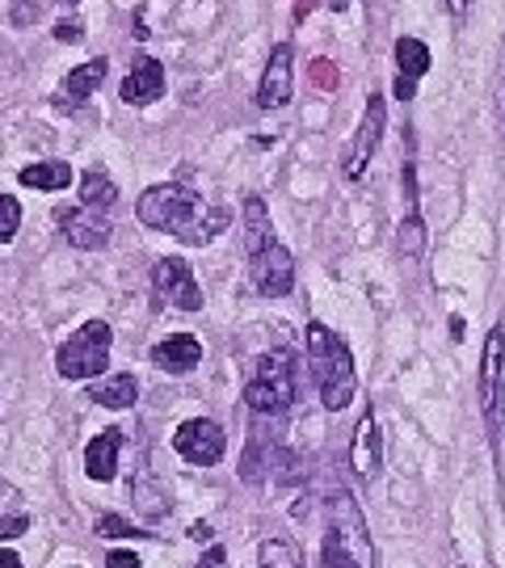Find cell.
Returning <instances> with one entry per match:
<instances>
[{
	"mask_svg": "<svg viewBox=\"0 0 505 568\" xmlns=\"http://www.w3.org/2000/svg\"><path fill=\"white\" fill-rule=\"evenodd\" d=\"M173 447H177V455L186 463H194V467H211V463L223 460L228 438L219 430V421H211V417H194V421H182V426H177Z\"/></svg>",
	"mask_w": 505,
	"mask_h": 568,
	"instance_id": "obj_8",
	"label": "cell"
},
{
	"mask_svg": "<svg viewBox=\"0 0 505 568\" xmlns=\"http://www.w3.org/2000/svg\"><path fill=\"white\" fill-rule=\"evenodd\" d=\"M203 362V341L190 337V333H173L169 341L152 346V367L169 371V375H186Z\"/></svg>",
	"mask_w": 505,
	"mask_h": 568,
	"instance_id": "obj_15",
	"label": "cell"
},
{
	"mask_svg": "<svg viewBox=\"0 0 505 568\" xmlns=\"http://www.w3.org/2000/svg\"><path fill=\"white\" fill-rule=\"evenodd\" d=\"M110 346H114V328L106 321H89L80 325L59 350H55V371L64 379H93L110 367Z\"/></svg>",
	"mask_w": 505,
	"mask_h": 568,
	"instance_id": "obj_4",
	"label": "cell"
},
{
	"mask_svg": "<svg viewBox=\"0 0 505 568\" xmlns=\"http://www.w3.org/2000/svg\"><path fill=\"white\" fill-rule=\"evenodd\" d=\"M249 278H253V287L262 291L266 299H283L291 295L295 287V257L287 244H266L262 253H253L249 257Z\"/></svg>",
	"mask_w": 505,
	"mask_h": 568,
	"instance_id": "obj_7",
	"label": "cell"
},
{
	"mask_svg": "<svg viewBox=\"0 0 505 568\" xmlns=\"http://www.w3.org/2000/svg\"><path fill=\"white\" fill-rule=\"evenodd\" d=\"M291 43H278L269 51V63L257 84V106L262 109H283L295 97V63H291Z\"/></svg>",
	"mask_w": 505,
	"mask_h": 568,
	"instance_id": "obj_10",
	"label": "cell"
},
{
	"mask_svg": "<svg viewBox=\"0 0 505 568\" xmlns=\"http://www.w3.org/2000/svg\"><path fill=\"white\" fill-rule=\"evenodd\" d=\"M59 4H77V0H59Z\"/></svg>",
	"mask_w": 505,
	"mask_h": 568,
	"instance_id": "obj_38",
	"label": "cell"
},
{
	"mask_svg": "<svg viewBox=\"0 0 505 568\" xmlns=\"http://www.w3.org/2000/svg\"><path fill=\"white\" fill-rule=\"evenodd\" d=\"M106 565L110 568H144V565H139V556H131V552H110Z\"/></svg>",
	"mask_w": 505,
	"mask_h": 568,
	"instance_id": "obj_32",
	"label": "cell"
},
{
	"mask_svg": "<svg viewBox=\"0 0 505 568\" xmlns=\"http://www.w3.org/2000/svg\"><path fill=\"white\" fill-rule=\"evenodd\" d=\"M26 531H30V518L26 514H13V518L0 514V543L18 540V535H26Z\"/></svg>",
	"mask_w": 505,
	"mask_h": 568,
	"instance_id": "obj_27",
	"label": "cell"
},
{
	"mask_svg": "<svg viewBox=\"0 0 505 568\" xmlns=\"http://www.w3.org/2000/svg\"><path fill=\"white\" fill-rule=\"evenodd\" d=\"M295 353L291 350H269L253 362V375L244 383V405L253 408L257 417H278L287 413L295 401Z\"/></svg>",
	"mask_w": 505,
	"mask_h": 568,
	"instance_id": "obj_3",
	"label": "cell"
},
{
	"mask_svg": "<svg viewBox=\"0 0 505 568\" xmlns=\"http://www.w3.org/2000/svg\"><path fill=\"white\" fill-rule=\"evenodd\" d=\"M22 228V202L13 194H0V244H9Z\"/></svg>",
	"mask_w": 505,
	"mask_h": 568,
	"instance_id": "obj_24",
	"label": "cell"
},
{
	"mask_svg": "<svg viewBox=\"0 0 505 568\" xmlns=\"http://www.w3.org/2000/svg\"><path fill=\"white\" fill-rule=\"evenodd\" d=\"M55 38H59V43H80V38H84V26H80L77 18H72V22L64 18V22L55 26Z\"/></svg>",
	"mask_w": 505,
	"mask_h": 568,
	"instance_id": "obj_28",
	"label": "cell"
},
{
	"mask_svg": "<svg viewBox=\"0 0 505 568\" xmlns=\"http://www.w3.org/2000/svg\"><path fill=\"white\" fill-rule=\"evenodd\" d=\"M312 77H317V84H324V89L337 84V72L329 68V59H312Z\"/></svg>",
	"mask_w": 505,
	"mask_h": 568,
	"instance_id": "obj_30",
	"label": "cell"
},
{
	"mask_svg": "<svg viewBox=\"0 0 505 568\" xmlns=\"http://www.w3.org/2000/svg\"><path fill=\"white\" fill-rule=\"evenodd\" d=\"M324 4H329V9H337V13H346L349 9V0H324Z\"/></svg>",
	"mask_w": 505,
	"mask_h": 568,
	"instance_id": "obj_37",
	"label": "cell"
},
{
	"mask_svg": "<svg viewBox=\"0 0 505 568\" xmlns=\"http://www.w3.org/2000/svg\"><path fill=\"white\" fill-rule=\"evenodd\" d=\"M349 463H354L363 476H375V472H379V426H375L371 413L358 421L354 447H349Z\"/></svg>",
	"mask_w": 505,
	"mask_h": 568,
	"instance_id": "obj_18",
	"label": "cell"
},
{
	"mask_svg": "<svg viewBox=\"0 0 505 568\" xmlns=\"http://www.w3.org/2000/svg\"><path fill=\"white\" fill-rule=\"evenodd\" d=\"M324 568H358V560L349 556V547L337 535H329V543H324Z\"/></svg>",
	"mask_w": 505,
	"mask_h": 568,
	"instance_id": "obj_26",
	"label": "cell"
},
{
	"mask_svg": "<svg viewBox=\"0 0 505 568\" xmlns=\"http://www.w3.org/2000/svg\"><path fill=\"white\" fill-rule=\"evenodd\" d=\"M118 202V186L110 182L102 169H89L80 177V207H93V211H110Z\"/></svg>",
	"mask_w": 505,
	"mask_h": 568,
	"instance_id": "obj_21",
	"label": "cell"
},
{
	"mask_svg": "<svg viewBox=\"0 0 505 568\" xmlns=\"http://www.w3.org/2000/svg\"><path fill=\"white\" fill-rule=\"evenodd\" d=\"M468 4H472V0H447V9H451L455 22H463V18H468Z\"/></svg>",
	"mask_w": 505,
	"mask_h": 568,
	"instance_id": "obj_34",
	"label": "cell"
},
{
	"mask_svg": "<svg viewBox=\"0 0 505 568\" xmlns=\"http://www.w3.org/2000/svg\"><path fill=\"white\" fill-rule=\"evenodd\" d=\"M59 223H64V236L77 244V248H106L110 232H114L106 211H93V207L59 211Z\"/></svg>",
	"mask_w": 505,
	"mask_h": 568,
	"instance_id": "obj_12",
	"label": "cell"
},
{
	"mask_svg": "<svg viewBox=\"0 0 505 568\" xmlns=\"http://www.w3.org/2000/svg\"><path fill=\"white\" fill-rule=\"evenodd\" d=\"M0 568H22V556L9 552V547H0Z\"/></svg>",
	"mask_w": 505,
	"mask_h": 568,
	"instance_id": "obj_35",
	"label": "cell"
},
{
	"mask_svg": "<svg viewBox=\"0 0 505 568\" xmlns=\"http://www.w3.org/2000/svg\"><path fill=\"white\" fill-rule=\"evenodd\" d=\"M18 182H22V186H34V189H68V182H72V164H64V161L26 164V169L18 173Z\"/></svg>",
	"mask_w": 505,
	"mask_h": 568,
	"instance_id": "obj_20",
	"label": "cell"
},
{
	"mask_svg": "<svg viewBox=\"0 0 505 568\" xmlns=\"http://www.w3.org/2000/svg\"><path fill=\"white\" fill-rule=\"evenodd\" d=\"M118 447H123V430H102L89 447H84V472H89V480H114V472H118Z\"/></svg>",
	"mask_w": 505,
	"mask_h": 568,
	"instance_id": "obj_16",
	"label": "cell"
},
{
	"mask_svg": "<svg viewBox=\"0 0 505 568\" xmlns=\"http://www.w3.org/2000/svg\"><path fill=\"white\" fill-rule=\"evenodd\" d=\"M493 97H497V127H502V136H505V51H502V68H497V89H493Z\"/></svg>",
	"mask_w": 505,
	"mask_h": 568,
	"instance_id": "obj_29",
	"label": "cell"
},
{
	"mask_svg": "<svg viewBox=\"0 0 505 568\" xmlns=\"http://www.w3.org/2000/svg\"><path fill=\"white\" fill-rule=\"evenodd\" d=\"M262 568H299V552L283 540L262 543Z\"/></svg>",
	"mask_w": 505,
	"mask_h": 568,
	"instance_id": "obj_23",
	"label": "cell"
},
{
	"mask_svg": "<svg viewBox=\"0 0 505 568\" xmlns=\"http://www.w3.org/2000/svg\"><path fill=\"white\" fill-rule=\"evenodd\" d=\"M383 127H388V102H383L379 93H371V97H367V109H363V123H358V136H354V143H349V152H346L349 182H358V177L367 173L375 148H379V139H383Z\"/></svg>",
	"mask_w": 505,
	"mask_h": 568,
	"instance_id": "obj_9",
	"label": "cell"
},
{
	"mask_svg": "<svg viewBox=\"0 0 505 568\" xmlns=\"http://www.w3.org/2000/svg\"><path fill=\"white\" fill-rule=\"evenodd\" d=\"M135 216H139L144 228L169 232V236H177L182 244H194V248L211 244L215 236L232 223V211H228V207H211V202L198 198L194 189L173 186V182L144 189V198L135 202Z\"/></svg>",
	"mask_w": 505,
	"mask_h": 568,
	"instance_id": "obj_1",
	"label": "cell"
},
{
	"mask_svg": "<svg viewBox=\"0 0 505 568\" xmlns=\"http://www.w3.org/2000/svg\"><path fill=\"white\" fill-rule=\"evenodd\" d=\"M160 93H164V63L152 55H139L123 81V102L127 106H152Z\"/></svg>",
	"mask_w": 505,
	"mask_h": 568,
	"instance_id": "obj_13",
	"label": "cell"
},
{
	"mask_svg": "<svg viewBox=\"0 0 505 568\" xmlns=\"http://www.w3.org/2000/svg\"><path fill=\"white\" fill-rule=\"evenodd\" d=\"M312 4H317V0H295V18H308V13H312Z\"/></svg>",
	"mask_w": 505,
	"mask_h": 568,
	"instance_id": "obj_36",
	"label": "cell"
},
{
	"mask_svg": "<svg viewBox=\"0 0 505 568\" xmlns=\"http://www.w3.org/2000/svg\"><path fill=\"white\" fill-rule=\"evenodd\" d=\"M198 568H228V552H223V547H219V543H215L211 552H207V556H203V560H198Z\"/></svg>",
	"mask_w": 505,
	"mask_h": 568,
	"instance_id": "obj_31",
	"label": "cell"
},
{
	"mask_svg": "<svg viewBox=\"0 0 505 568\" xmlns=\"http://www.w3.org/2000/svg\"><path fill=\"white\" fill-rule=\"evenodd\" d=\"M135 396H139V383H135L131 371L106 375L102 383H93V392H89V401H97V405H106V408H131Z\"/></svg>",
	"mask_w": 505,
	"mask_h": 568,
	"instance_id": "obj_19",
	"label": "cell"
},
{
	"mask_svg": "<svg viewBox=\"0 0 505 568\" xmlns=\"http://www.w3.org/2000/svg\"><path fill=\"white\" fill-rule=\"evenodd\" d=\"M480 408L489 417L493 438L505 433V321L493 325L489 341H484V358H480Z\"/></svg>",
	"mask_w": 505,
	"mask_h": 568,
	"instance_id": "obj_5",
	"label": "cell"
},
{
	"mask_svg": "<svg viewBox=\"0 0 505 568\" xmlns=\"http://www.w3.org/2000/svg\"><path fill=\"white\" fill-rule=\"evenodd\" d=\"M97 535H106V540H144V531H135L127 518L118 514H102L97 518Z\"/></svg>",
	"mask_w": 505,
	"mask_h": 568,
	"instance_id": "obj_25",
	"label": "cell"
},
{
	"mask_svg": "<svg viewBox=\"0 0 505 568\" xmlns=\"http://www.w3.org/2000/svg\"><path fill=\"white\" fill-rule=\"evenodd\" d=\"M152 291H157V299L182 308V312H203V287L190 270V262H182V257H160L157 270H152Z\"/></svg>",
	"mask_w": 505,
	"mask_h": 568,
	"instance_id": "obj_6",
	"label": "cell"
},
{
	"mask_svg": "<svg viewBox=\"0 0 505 568\" xmlns=\"http://www.w3.org/2000/svg\"><path fill=\"white\" fill-rule=\"evenodd\" d=\"M266 244H274V223H269L266 202H262L257 194H249V198H244V248H249V257H253V253H262Z\"/></svg>",
	"mask_w": 505,
	"mask_h": 568,
	"instance_id": "obj_17",
	"label": "cell"
},
{
	"mask_svg": "<svg viewBox=\"0 0 505 568\" xmlns=\"http://www.w3.org/2000/svg\"><path fill=\"white\" fill-rule=\"evenodd\" d=\"M429 72V47L422 38H397V97L413 102L417 81Z\"/></svg>",
	"mask_w": 505,
	"mask_h": 568,
	"instance_id": "obj_14",
	"label": "cell"
},
{
	"mask_svg": "<svg viewBox=\"0 0 505 568\" xmlns=\"http://www.w3.org/2000/svg\"><path fill=\"white\" fill-rule=\"evenodd\" d=\"M397 248L404 253V257H422V248H426V223H422V216H404V219H400Z\"/></svg>",
	"mask_w": 505,
	"mask_h": 568,
	"instance_id": "obj_22",
	"label": "cell"
},
{
	"mask_svg": "<svg viewBox=\"0 0 505 568\" xmlns=\"http://www.w3.org/2000/svg\"><path fill=\"white\" fill-rule=\"evenodd\" d=\"M110 72V59L106 55H97V59H89V63H80V68H72L64 81H59V89H55V106L59 109H80L97 89H102V81H106Z\"/></svg>",
	"mask_w": 505,
	"mask_h": 568,
	"instance_id": "obj_11",
	"label": "cell"
},
{
	"mask_svg": "<svg viewBox=\"0 0 505 568\" xmlns=\"http://www.w3.org/2000/svg\"><path fill=\"white\" fill-rule=\"evenodd\" d=\"M308 367H312V379H317L324 408L342 413V408L354 401L358 375H354L349 346L333 333V328L324 325V321H312V325H308Z\"/></svg>",
	"mask_w": 505,
	"mask_h": 568,
	"instance_id": "obj_2",
	"label": "cell"
},
{
	"mask_svg": "<svg viewBox=\"0 0 505 568\" xmlns=\"http://www.w3.org/2000/svg\"><path fill=\"white\" fill-rule=\"evenodd\" d=\"M190 540H194V543H211L215 531L207 526V522H194V526H190Z\"/></svg>",
	"mask_w": 505,
	"mask_h": 568,
	"instance_id": "obj_33",
	"label": "cell"
}]
</instances>
